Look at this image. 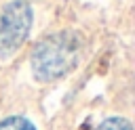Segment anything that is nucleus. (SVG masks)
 Returning <instances> with one entry per match:
<instances>
[{
	"label": "nucleus",
	"instance_id": "obj_1",
	"mask_svg": "<svg viewBox=\"0 0 135 130\" xmlns=\"http://www.w3.org/2000/svg\"><path fill=\"white\" fill-rule=\"evenodd\" d=\"M82 55H84V40L78 31L72 29L55 31L34 46L30 55L32 75L42 84L57 82L78 67Z\"/></svg>",
	"mask_w": 135,
	"mask_h": 130
},
{
	"label": "nucleus",
	"instance_id": "obj_2",
	"mask_svg": "<svg viewBox=\"0 0 135 130\" xmlns=\"http://www.w3.org/2000/svg\"><path fill=\"white\" fill-rule=\"evenodd\" d=\"M34 10L27 0H11L0 10V59L13 57L30 36Z\"/></svg>",
	"mask_w": 135,
	"mask_h": 130
},
{
	"label": "nucleus",
	"instance_id": "obj_3",
	"mask_svg": "<svg viewBox=\"0 0 135 130\" xmlns=\"http://www.w3.org/2000/svg\"><path fill=\"white\" fill-rule=\"evenodd\" d=\"M0 130H38L25 115H8L0 122Z\"/></svg>",
	"mask_w": 135,
	"mask_h": 130
},
{
	"label": "nucleus",
	"instance_id": "obj_4",
	"mask_svg": "<svg viewBox=\"0 0 135 130\" xmlns=\"http://www.w3.org/2000/svg\"><path fill=\"white\" fill-rule=\"evenodd\" d=\"M95 130H133V126H131V122L127 117L112 115V117H105Z\"/></svg>",
	"mask_w": 135,
	"mask_h": 130
}]
</instances>
